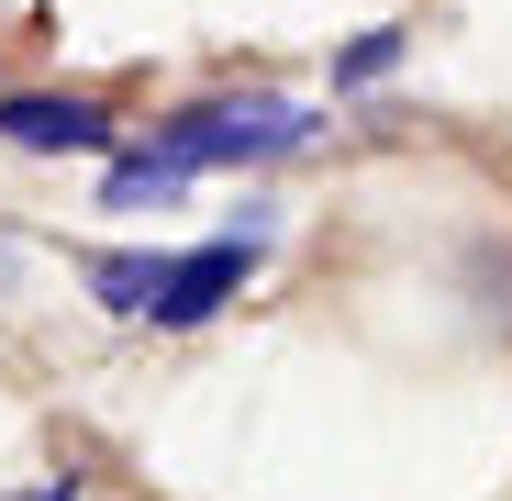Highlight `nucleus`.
<instances>
[{
	"instance_id": "obj_1",
	"label": "nucleus",
	"mask_w": 512,
	"mask_h": 501,
	"mask_svg": "<svg viewBox=\"0 0 512 501\" xmlns=\"http://www.w3.org/2000/svg\"><path fill=\"white\" fill-rule=\"evenodd\" d=\"M301 134H312V112H301V101L245 90V101H201L190 123H167L156 145L179 156V167H245V156H290Z\"/></svg>"
},
{
	"instance_id": "obj_2",
	"label": "nucleus",
	"mask_w": 512,
	"mask_h": 501,
	"mask_svg": "<svg viewBox=\"0 0 512 501\" xmlns=\"http://www.w3.org/2000/svg\"><path fill=\"white\" fill-rule=\"evenodd\" d=\"M0 134L23 156H90V145H112V112L90 90H23V101H0Z\"/></svg>"
},
{
	"instance_id": "obj_3",
	"label": "nucleus",
	"mask_w": 512,
	"mask_h": 501,
	"mask_svg": "<svg viewBox=\"0 0 512 501\" xmlns=\"http://www.w3.org/2000/svg\"><path fill=\"white\" fill-rule=\"evenodd\" d=\"M245 257H256L245 234H212V245H190V257H167V290H156L145 323H201V312H223V301L245 290Z\"/></svg>"
},
{
	"instance_id": "obj_4",
	"label": "nucleus",
	"mask_w": 512,
	"mask_h": 501,
	"mask_svg": "<svg viewBox=\"0 0 512 501\" xmlns=\"http://www.w3.org/2000/svg\"><path fill=\"white\" fill-rule=\"evenodd\" d=\"M156 290H167V257H156V245H112V257H90V301L123 312V323H145Z\"/></svg>"
},
{
	"instance_id": "obj_5",
	"label": "nucleus",
	"mask_w": 512,
	"mask_h": 501,
	"mask_svg": "<svg viewBox=\"0 0 512 501\" xmlns=\"http://www.w3.org/2000/svg\"><path fill=\"white\" fill-rule=\"evenodd\" d=\"M190 167L167 156V145H145V156H112V179H101V212H145V201H167Z\"/></svg>"
},
{
	"instance_id": "obj_6",
	"label": "nucleus",
	"mask_w": 512,
	"mask_h": 501,
	"mask_svg": "<svg viewBox=\"0 0 512 501\" xmlns=\"http://www.w3.org/2000/svg\"><path fill=\"white\" fill-rule=\"evenodd\" d=\"M401 45H412V34H401V23H379V34H357V45H346V56H334V90H379V78H390V67H401Z\"/></svg>"
},
{
	"instance_id": "obj_7",
	"label": "nucleus",
	"mask_w": 512,
	"mask_h": 501,
	"mask_svg": "<svg viewBox=\"0 0 512 501\" xmlns=\"http://www.w3.org/2000/svg\"><path fill=\"white\" fill-rule=\"evenodd\" d=\"M34 501H78V490H67V479H45V490H34Z\"/></svg>"
}]
</instances>
